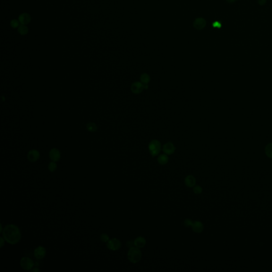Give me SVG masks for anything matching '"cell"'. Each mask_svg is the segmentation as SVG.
Returning a JSON list of instances; mask_svg holds the SVG:
<instances>
[{"label": "cell", "instance_id": "ac0fdd59", "mask_svg": "<svg viewBox=\"0 0 272 272\" xmlns=\"http://www.w3.org/2000/svg\"><path fill=\"white\" fill-rule=\"evenodd\" d=\"M140 79L141 82L143 83V84H148L151 80V78L149 74L144 73L141 75Z\"/></svg>", "mask_w": 272, "mask_h": 272}, {"label": "cell", "instance_id": "1f68e13d", "mask_svg": "<svg viewBox=\"0 0 272 272\" xmlns=\"http://www.w3.org/2000/svg\"></svg>", "mask_w": 272, "mask_h": 272}, {"label": "cell", "instance_id": "ba28073f", "mask_svg": "<svg viewBox=\"0 0 272 272\" xmlns=\"http://www.w3.org/2000/svg\"><path fill=\"white\" fill-rule=\"evenodd\" d=\"M40 157V152L36 149H32L29 151L27 154V159L29 161L34 163L39 159Z\"/></svg>", "mask_w": 272, "mask_h": 272}, {"label": "cell", "instance_id": "2e32d148", "mask_svg": "<svg viewBox=\"0 0 272 272\" xmlns=\"http://www.w3.org/2000/svg\"><path fill=\"white\" fill-rule=\"evenodd\" d=\"M157 161L161 165H165L169 162V157L167 154H161L157 158Z\"/></svg>", "mask_w": 272, "mask_h": 272}, {"label": "cell", "instance_id": "30bf717a", "mask_svg": "<svg viewBox=\"0 0 272 272\" xmlns=\"http://www.w3.org/2000/svg\"><path fill=\"white\" fill-rule=\"evenodd\" d=\"M193 27L197 30H201L203 29L206 25V21L203 18H198L196 19L193 22Z\"/></svg>", "mask_w": 272, "mask_h": 272}, {"label": "cell", "instance_id": "8992f818", "mask_svg": "<svg viewBox=\"0 0 272 272\" xmlns=\"http://www.w3.org/2000/svg\"><path fill=\"white\" fill-rule=\"evenodd\" d=\"M46 249L43 247L40 246L36 248L34 251V257L37 259H42L44 258L46 256Z\"/></svg>", "mask_w": 272, "mask_h": 272}, {"label": "cell", "instance_id": "5b68a950", "mask_svg": "<svg viewBox=\"0 0 272 272\" xmlns=\"http://www.w3.org/2000/svg\"><path fill=\"white\" fill-rule=\"evenodd\" d=\"M107 248L112 251L118 250L121 247V242L117 238H114L110 239L106 242Z\"/></svg>", "mask_w": 272, "mask_h": 272}, {"label": "cell", "instance_id": "4316f807", "mask_svg": "<svg viewBox=\"0 0 272 272\" xmlns=\"http://www.w3.org/2000/svg\"><path fill=\"white\" fill-rule=\"evenodd\" d=\"M267 0H258V3L260 5H264L266 4Z\"/></svg>", "mask_w": 272, "mask_h": 272}, {"label": "cell", "instance_id": "9a60e30c", "mask_svg": "<svg viewBox=\"0 0 272 272\" xmlns=\"http://www.w3.org/2000/svg\"><path fill=\"white\" fill-rule=\"evenodd\" d=\"M195 177H194L193 175H188L186 177L185 179V185L188 187L192 188L193 187L196 185Z\"/></svg>", "mask_w": 272, "mask_h": 272}, {"label": "cell", "instance_id": "277c9868", "mask_svg": "<svg viewBox=\"0 0 272 272\" xmlns=\"http://www.w3.org/2000/svg\"><path fill=\"white\" fill-rule=\"evenodd\" d=\"M20 266L25 271H31L34 266V262L28 257H23L20 262Z\"/></svg>", "mask_w": 272, "mask_h": 272}, {"label": "cell", "instance_id": "f1b7e54d", "mask_svg": "<svg viewBox=\"0 0 272 272\" xmlns=\"http://www.w3.org/2000/svg\"><path fill=\"white\" fill-rule=\"evenodd\" d=\"M31 271L32 272H40V270L38 268H37V267H34V268L33 267V268H32V270H31Z\"/></svg>", "mask_w": 272, "mask_h": 272}, {"label": "cell", "instance_id": "4dcf8cb0", "mask_svg": "<svg viewBox=\"0 0 272 272\" xmlns=\"http://www.w3.org/2000/svg\"><path fill=\"white\" fill-rule=\"evenodd\" d=\"M1 225V230H0V233H2L3 232V229L2 228V223H1V225Z\"/></svg>", "mask_w": 272, "mask_h": 272}, {"label": "cell", "instance_id": "ffe728a7", "mask_svg": "<svg viewBox=\"0 0 272 272\" xmlns=\"http://www.w3.org/2000/svg\"><path fill=\"white\" fill-rule=\"evenodd\" d=\"M57 164L56 163V162H51L48 165V169L50 172H55L57 169Z\"/></svg>", "mask_w": 272, "mask_h": 272}, {"label": "cell", "instance_id": "4fadbf2b", "mask_svg": "<svg viewBox=\"0 0 272 272\" xmlns=\"http://www.w3.org/2000/svg\"><path fill=\"white\" fill-rule=\"evenodd\" d=\"M191 228L193 231H194L195 232L200 233L202 232L203 231V225L201 221H195V222H193Z\"/></svg>", "mask_w": 272, "mask_h": 272}, {"label": "cell", "instance_id": "6da1fadb", "mask_svg": "<svg viewBox=\"0 0 272 272\" xmlns=\"http://www.w3.org/2000/svg\"><path fill=\"white\" fill-rule=\"evenodd\" d=\"M2 234L5 241L10 245H16L21 240L20 230L17 225L13 224L6 225L3 230Z\"/></svg>", "mask_w": 272, "mask_h": 272}, {"label": "cell", "instance_id": "44dd1931", "mask_svg": "<svg viewBox=\"0 0 272 272\" xmlns=\"http://www.w3.org/2000/svg\"><path fill=\"white\" fill-rule=\"evenodd\" d=\"M87 128L88 130L90 132H94L97 130V127L96 124L92 122H90L88 123L87 125Z\"/></svg>", "mask_w": 272, "mask_h": 272}, {"label": "cell", "instance_id": "7402d4cb", "mask_svg": "<svg viewBox=\"0 0 272 272\" xmlns=\"http://www.w3.org/2000/svg\"><path fill=\"white\" fill-rule=\"evenodd\" d=\"M10 26L13 28H18L19 26H20V22L19 21V20L13 19L11 21Z\"/></svg>", "mask_w": 272, "mask_h": 272}, {"label": "cell", "instance_id": "d4e9b609", "mask_svg": "<svg viewBox=\"0 0 272 272\" xmlns=\"http://www.w3.org/2000/svg\"><path fill=\"white\" fill-rule=\"evenodd\" d=\"M193 221L191 219H187L185 220L184 221V225H185V227H190L192 226V225L193 224Z\"/></svg>", "mask_w": 272, "mask_h": 272}, {"label": "cell", "instance_id": "cb8c5ba5", "mask_svg": "<svg viewBox=\"0 0 272 272\" xmlns=\"http://www.w3.org/2000/svg\"><path fill=\"white\" fill-rule=\"evenodd\" d=\"M193 191L196 194H198H198H201V193H202V191H203V188L200 185H197L194 186L193 189Z\"/></svg>", "mask_w": 272, "mask_h": 272}, {"label": "cell", "instance_id": "e0dca14e", "mask_svg": "<svg viewBox=\"0 0 272 272\" xmlns=\"http://www.w3.org/2000/svg\"><path fill=\"white\" fill-rule=\"evenodd\" d=\"M18 32L21 35L24 36L28 34V28L26 25L21 24L18 28Z\"/></svg>", "mask_w": 272, "mask_h": 272}, {"label": "cell", "instance_id": "484cf974", "mask_svg": "<svg viewBox=\"0 0 272 272\" xmlns=\"http://www.w3.org/2000/svg\"><path fill=\"white\" fill-rule=\"evenodd\" d=\"M213 26L216 28H220L222 26V25L219 21H215L213 24Z\"/></svg>", "mask_w": 272, "mask_h": 272}, {"label": "cell", "instance_id": "9c48e42d", "mask_svg": "<svg viewBox=\"0 0 272 272\" xmlns=\"http://www.w3.org/2000/svg\"><path fill=\"white\" fill-rule=\"evenodd\" d=\"M144 89V86L141 82H133L131 86V90L132 92L136 94H140Z\"/></svg>", "mask_w": 272, "mask_h": 272}, {"label": "cell", "instance_id": "8fae6325", "mask_svg": "<svg viewBox=\"0 0 272 272\" xmlns=\"http://www.w3.org/2000/svg\"><path fill=\"white\" fill-rule=\"evenodd\" d=\"M18 20L20 24L26 25L30 22L32 17L29 13H22L19 16Z\"/></svg>", "mask_w": 272, "mask_h": 272}, {"label": "cell", "instance_id": "5bb4252c", "mask_svg": "<svg viewBox=\"0 0 272 272\" xmlns=\"http://www.w3.org/2000/svg\"><path fill=\"white\" fill-rule=\"evenodd\" d=\"M134 245L139 248H144L146 245V240L143 237H138L134 240Z\"/></svg>", "mask_w": 272, "mask_h": 272}, {"label": "cell", "instance_id": "603a6c76", "mask_svg": "<svg viewBox=\"0 0 272 272\" xmlns=\"http://www.w3.org/2000/svg\"><path fill=\"white\" fill-rule=\"evenodd\" d=\"M100 241L102 242H108L110 240V237L106 233H102L100 236Z\"/></svg>", "mask_w": 272, "mask_h": 272}, {"label": "cell", "instance_id": "d6986e66", "mask_svg": "<svg viewBox=\"0 0 272 272\" xmlns=\"http://www.w3.org/2000/svg\"><path fill=\"white\" fill-rule=\"evenodd\" d=\"M265 154L267 157L272 159V143H269L266 146L265 148Z\"/></svg>", "mask_w": 272, "mask_h": 272}, {"label": "cell", "instance_id": "52a82bcc", "mask_svg": "<svg viewBox=\"0 0 272 272\" xmlns=\"http://www.w3.org/2000/svg\"><path fill=\"white\" fill-rule=\"evenodd\" d=\"M49 157L51 161L58 162L61 159V153L58 149L52 148L49 153Z\"/></svg>", "mask_w": 272, "mask_h": 272}, {"label": "cell", "instance_id": "f546056e", "mask_svg": "<svg viewBox=\"0 0 272 272\" xmlns=\"http://www.w3.org/2000/svg\"><path fill=\"white\" fill-rule=\"evenodd\" d=\"M227 1V2L230 3H234V2H235L236 0H226Z\"/></svg>", "mask_w": 272, "mask_h": 272}, {"label": "cell", "instance_id": "7c38bea8", "mask_svg": "<svg viewBox=\"0 0 272 272\" xmlns=\"http://www.w3.org/2000/svg\"><path fill=\"white\" fill-rule=\"evenodd\" d=\"M175 145L171 143H167L163 147V151L167 155H171L175 153Z\"/></svg>", "mask_w": 272, "mask_h": 272}, {"label": "cell", "instance_id": "3957f363", "mask_svg": "<svg viewBox=\"0 0 272 272\" xmlns=\"http://www.w3.org/2000/svg\"><path fill=\"white\" fill-rule=\"evenodd\" d=\"M148 149L152 156H156L159 155L161 149V144L159 140L154 139L152 140L149 144Z\"/></svg>", "mask_w": 272, "mask_h": 272}, {"label": "cell", "instance_id": "7a4b0ae2", "mask_svg": "<svg viewBox=\"0 0 272 272\" xmlns=\"http://www.w3.org/2000/svg\"><path fill=\"white\" fill-rule=\"evenodd\" d=\"M142 257V253L140 249L136 247H130L128 253V258L133 264H136L140 261Z\"/></svg>", "mask_w": 272, "mask_h": 272}, {"label": "cell", "instance_id": "83f0119b", "mask_svg": "<svg viewBox=\"0 0 272 272\" xmlns=\"http://www.w3.org/2000/svg\"><path fill=\"white\" fill-rule=\"evenodd\" d=\"M0 239H1V248H3V247L4 246V239L3 238V237H0Z\"/></svg>", "mask_w": 272, "mask_h": 272}]
</instances>
